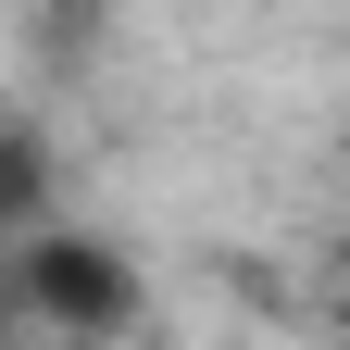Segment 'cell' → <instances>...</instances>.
I'll return each mask as SVG.
<instances>
[{"mask_svg": "<svg viewBox=\"0 0 350 350\" xmlns=\"http://www.w3.org/2000/svg\"><path fill=\"white\" fill-rule=\"evenodd\" d=\"M0 288H13V313L38 338H125L138 325V262L88 226H38L0 250Z\"/></svg>", "mask_w": 350, "mask_h": 350, "instance_id": "cell-1", "label": "cell"}, {"mask_svg": "<svg viewBox=\"0 0 350 350\" xmlns=\"http://www.w3.org/2000/svg\"><path fill=\"white\" fill-rule=\"evenodd\" d=\"M51 226V138L38 125H0V250Z\"/></svg>", "mask_w": 350, "mask_h": 350, "instance_id": "cell-2", "label": "cell"}, {"mask_svg": "<svg viewBox=\"0 0 350 350\" xmlns=\"http://www.w3.org/2000/svg\"><path fill=\"white\" fill-rule=\"evenodd\" d=\"M100 25H113V0H38V51H51L63 75L100 63Z\"/></svg>", "mask_w": 350, "mask_h": 350, "instance_id": "cell-3", "label": "cell"}, {"mask_svg": "<svg viewBox=\"0 0 350 350\" xmlns=\"http://www.w3.org/2000/svg\"><path fill=\"white\" fill-rule=\"evenodd\" d=\"M13 338H25V313H13V288H0V350H13Z\"/></svg>", "mask_w": 350, "mask_h": 350, "instance_id": "cell-4", "label": "cell"}, {"mask_svg": "<svg viewBox=\"0 0 350 350\" xmlns=\"http://www.w3.org/2000/svg\"><path fill=\"white\" fill-rule=\"evenodd\" d=\"M338 325H350V275H338Z\"/></svg>", "mask_w": 350, "mask_h": 350, "instance_id": "cell-5", "label": "cell"}]
</instances>
